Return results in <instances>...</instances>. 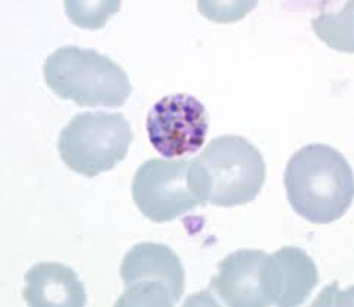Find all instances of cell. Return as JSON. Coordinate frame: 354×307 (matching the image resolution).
<instances>
[{
    "mask_svg": "<svg viewBox=\"0 0 354 307\" xmlns=\"http://www.w3.org/2000/svg\"><path fill=\"white\" fill-rule=\"evenodd\" d=\"M151 146L167 159L193 155L202 149L209 129L205 104L192 94H169L150 109L146 121Z\"/></svg>",
    "mask_w": 354,
    "mask_h": 307,
    "instance_id": "cell-7",
    "label": "cell"
},
{
    "mask_svg": "<svg viewBox=\"0 0 354 307\" xmlns=\"http://www.w3.org/2000/svg\"><path fill=\"white\" fill-rule=\"evenodd\" d=\"M133 200L153 222H168L207 203L206 181L194 159L155 158L134 174Z\"/></svg>",
    "mask_w": 354,
    "mask_h": 307,
    "instance_id": "cell-3",
    "label": "cell"
},
{
    "mask_svg": "<svg viewBox=\"0 0 354 307\" xmlns=\"http://www.w3.org/2000/svg\"><path fill=\"white\" fill-rule=\"evenodd\" d=\"M351 8L347 14L321 15L313 19V30L335 50L353 52L351 44Z\"/></svg>",
    "mask_w": 354,
    "mask_h": 307,
    "instance_id": "cell-12",
    "label": "cell"
},
{
    "mask_svg": "<svg viewBox=\"0 0 354 307\" xmlns=\"http://www.w3.org/2000/svg\"><path fill=\"white\" fill-rule=\"evenodd\" d=\"M256 5V2H198L197 8L212 21L234 22L244 18Z\"/></svg>",
    "mask_w": 354,
    "mask_h": 307,
    "instance_id": "cell-13",
    "label": "cell"
},
{
    "mask_svg": "<svg viewBox=\"0 0 354 307\" xmlns=\"http://www.w3.org/2000/svg\"><path fill=\"white\" fill-rule=\"evenodd\" d=\"M268 253L243 249L230 253L218 265V274L210 279L209 291L230 307L269 306L263 294V265Z\"/></svg>",
    "mask_w": 354,
    "mask_h": 307,
    "instance_id": "cell-9",
    "label": "cell"
},
{
    "mask_svg": "<svg viewBox=\"0 0 354 307\" xmlns=\"http://www.w3.org/2000/svg\"><path fill=\"white\" fill-rule=\"evenodd\" d=\"M284 183L294 212L317 225L343 218L353 202L351 167L328 145L312 143L294 153L287 163Z\"/></svg>",
    "mask_w": 354,
    "mask_h": 307,
    "instance_id": "cell-1",
    "label": "cell"
},
{
    "mask_svg": "<svg viewBox=\"0 0 354 307\" xmlns=\"http://www.w3.org/2000/svg\"><path fill=\"white\" fill-rule=\"evenodd\" d=\"M120 9L121 2H118V0H112V2H73V0H66L65 2L68 18L77 27L87 30L103 28L104 24Z\"/></svg>",
    "mask_w": 354,
    "mask_h": 307,
    "instance_id": "cell-11",
    "label": "cell"
},
{
    "mask_svg": "<svg viewBox=\"0 0 354 307\" xmlns=\"http://www.w3.org/2000/svg\"><path fill=\"white\" fill-rule=\"evenodd\" d=\"M24 301L31 307L87 304L86 287L73 268L57 262H40L26 274Z\"/></svg>",
    "mask_w": 354,
    "mask_h": 307,
    "instance_id": "cell-10",
    "label": "cell"
},
{
    "mask_svg": "<svg viewBox=\"0 0 354 307\" xmlns=\"http://www.w3.org/2000/svg\"><path fill=\"white\" fill-rule=\"evenodd\" d=\"M43 73L56 96L87 108H120L133 93L125 71L94 49L59 47L47 56Z\"/></svg>",
    "mask_w": 354,
    "mask_h": 307,
    "instance_id": "cell-2",
    "label": "cell"
},
{
    "mask_svg": "<svg viewBox=\"0 0 354 307\" xmlns=\"http://www.w3.org/2000/svg\"><path fill=\"white\" fill-rule=\"evenodd\" d=\"M120 272L125 290L115 306L171 307L184 294V266L178 254L165 244H136L125 253Z\"/></svg>",
    "mask_w": 354,
    "mask_h": 307,
    "instance_id": "cell-6",
    "label": "cell"
},
{
    "mask_svg": "<svg viewBox=\"0 0 354 307\" xmlns=\"http://www.w3.org/2000/svg\"><path fill=\"white\" fill-rule=\"evenodd\" d=\"M263 294L269 304H303L319 282L313 259L299 247L287 245L268 254L263 265Z\"/></svg>",
    "mask_w": 354,
    "mask_h": 307,
    "instance_id": "cell-8",
    "label": "cell"
},
{
    "mask_svg": "<svg viewBox=\"0 0 354 307\" xmlns=\"http://www.w3.org/2000/svg\"><path fill=\"white\" fill-rule=\"evenodd\" d=\"M206 181L207 202L232 207L261 194L266 165L261 150L241 136H221L196 158Z\"/></svg>",
    "mask_w": 354,
    "mask_h": 307,
    "instance_id": "cell-4",
    "label": "cell"
},
{
    "mask_svg": "<svg viewBox=\"0 0 354 307\" xmlns=\"http://www.w3.org/2000/svg\"><path fill=\"white\" fill-rule=\"evenodd\" d=\"M134 140L129 122L118 112H82L61 131L57 150L66 167L87 178L113 169Z\"/></svg>",
    "mask_w": 354,
    "mask_h": 307,
    "instance_id": "cell-5",
    "label": "cell"
}]
</instances>
